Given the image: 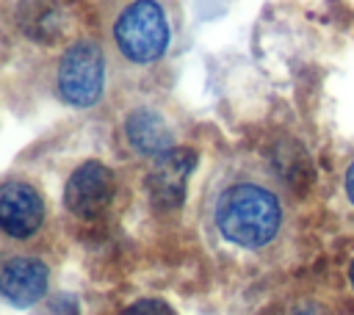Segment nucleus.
Wrapping results in <instances>:
<instances>
[{
  "mask_svg": "<svg viewBox=\"0 0 354 315\" xmlns=\"http://www.w3.org/2000/svg\"><path fill=\"white\" fill-rule=\"evenodd\" d=\"M216 232L241 249H266L282 229L279 193L254 174L227 177L210 199Z\"/></svg>",
  "mask_w": 354,
  "mask_h": 315,
  "instance_id": "nucleus-1",
  "label": "nucleus"
},
{
  "mask_svg": "<svg viewBox=\"0 0 354 315\" xmlns=\"http://www.w3.org/2000/svg\"><path fill=\"white\" fill-rule=\"evenodd\" d=\"M169 19L158 0H130L113 19V44L127 66L147 69L169 47Z\"/></svg>",
  "mask_w": 354,
  "mask_h": 315,
  "instance_id": "nucleus-2",
  "label": "nucleus"
},
{
  "mask_svg": "<svg viewBox=\"0 0 354 315\" xmlns=\"http://www.w3.org/2000/svg\"><path fill=\"white\" fill-rule=\"evenodd\" d=\"M58 97L72 108H91L105 88V52L94 39L72 41L55 64Z\"/></svg>",
  "mask_w": 354,
  "mask_h": 315,
  "instance_id": "nucleus-3",
  "label": "nucleus"
},
{
  "mask_svg": "<svg viewBox=\"0 0 354 315\" xmlns=\"http://www.w3.org/2000/svg\"><path fill=\"white\" fill-rule=\"evenodd\" d=\"M113 193H116L113 171L100 160H86L69 174L64 188V204L77 218H97L100 213L108 210Z\"/></svg>",
  "mask_w": 354,
  "mask_h": 315,
  "instance_id": "nucleus-4",
  "label": "nucleus"
},
{
  "mask_svg": "<svg viewBox=\"0 0 354 315\" xmlns=\"http://www.w3.org/2000/svg\"><path fill=\"white\" fill-rule=\"evenodd\" d=\"M44 221V202L25 180H6L0 188V227L8 238L25 240L39 232Z\"/></svg>",
  "mask_w": 354,
  "mask_h": 315,
  "instance_id": "nucleus-5",
  "label": "nucleus"
},
{
  "mask_svg": "<svg viewBox=\"0 0 354 315\" xmlns=\"http://www.w3.org/2000/svg\"><path fill=\"white\" fill-rule=\"evenodd\" d=\"M122 133H124L127 146H130L138 158L158 160V158H163L166 152H171V149L177 146V144H174L171 124H169L166 116H163L158 108H152V105L133 108V111L124 116Z\"/></svg>",
  "mask_w": 354,
  "mask_h": 315,
  "instance_id": "nucleus-6",
  "label": "nucleus"
},
{
  "mask_svg": "<svg viewBox=\"0 0 354 315\" xmlns=\"http://www.w3.org/2000/svg\"><path fill=\"white\" fill-rule=\"evenodd\" d=\"M194 166H196V152L185 146H174L163 158L152 160V169L147 177L152 202L158 207H177L185 196V185H188Z\"/></svg>",
  "mask_w": 354,
  "mask_h": 315,
  "instance_id": "nucleus-7",
  "label": "nucleus"
},
{
  "mask_svg": "<svg viewBox=\"0 0 354 315\" xmlns=\"http://www.w3.org/2000/svg\"><path fill=\"white\" fill-rule=\"evenodd\" d=\"M50 271L39 257L17 254L0 268V293L11 307H30L47 293Z\"/></svg>",
  "mask_w": 354,
  "mask_h": 315,
  "instance_id": "nucleus-8",
  "label": "nucleus"
},
{
  "mask_svg": "<svg viewBox=\"0 0 354 315\" xmlns=\"http://www.w3.org/2000/svg\"><path fill=\"white\" fill-rule=\"evenodd\" d=\"M122 315H174L169 304H163L160 298H141L136 304H130Z\"/></svg>",
  "mask_w": 354,
  "mask_h": 315,
  "instance_id": "nucleus-9",
  "label": "nucleus"
},
{
  "mask_svg": "<svg viewBox=\"0 0 354 315\" xmlns=\"http://www.w3.org/2000/svg\"><path fill=\"white\" fill-rule=\"evenodd\" d=\"M346 196H348V202L354 204V160L348 163V169H346Z\"/></svg>",
  "mask_w": 354,
  "mask_h": 315,
  "instance_id": "nucleus-10",
  "label": "nucleus"
},
{
  "mask_svg": "<svg viewBox=\"0 0 354 315\" xmlns=\"http://www.w3.org/2000/svg\"><path fill=\"white\" fill-rule=\"evenodd\" d=\"M348 282H351V287H354V262H351V268H348Z\"/></svg>",
  "mask_w": 354,
  "mask_h": 315,
  "instance_id": "nucleus-11",
  "label": "nucleus"
}]
</instances>
